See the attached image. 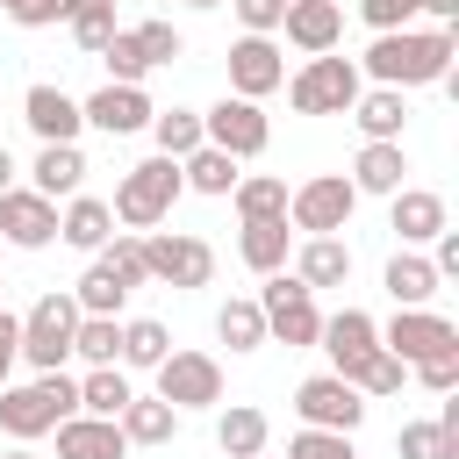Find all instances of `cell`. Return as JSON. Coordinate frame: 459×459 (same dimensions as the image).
Returning a JSON list of instances; mask_svg holds the SVG:
<instances>
[{
  "label": "cell",
  "instance_id": "f5cc1de1",
  "mask_svg": "<svg viewBox=\"0 0 459 459\" xmlns=\"http://www.w3.org/2000/svg\"><path fill=\"white\" fill-rule=\"evenodd\" d=\"M186 7H222V0H186Z\"/></svg>",
  "mask_w": 459,
  "mask_h": 459
},
{
  "label": "cell",
  "instance_id": "d6986e66",
  "mask_svg": "<svg viewBox=\"0 0 459 459\" xmlns=\"http://www.w3.org/2000/svg\"><path fill=\"white\" fill-rule=\"evenodd\" d=\"M79 115H86V129H100V136H136V129H151V93L143 86H100V93H86L79 100Z\"/></svg>",
  "mask_w": 459,
  "mask_h": 459
},
{
  "label": "cell",
  "instance_id": "74e56055",
  "mask_svg": "<svg viewBox=\"0 0 459 459\" xmlns=\"http://www.w3.org/2000/svg\"><path fill=\"white\" fill-rule=\"evenodd\" d=\"M215 337H222L230 351H258V344H265V316H258V301H222V308H215Z\"/></svg>",
  "mask_w": 459,
  "mask_h": 459
},
{
  "label": "cell",
  "instance_id": "5bb4252c",
  "mask_svg": "<svg viewBox=\"0 0 459 459\" xmlns=\"http://www.w3.org/2000/svg\"><path fill=\"white\" fill-rule=\"evenodd\" d=\"M280 86H287L280 43H273V36H237V43H230V93H237V100H265V93H280Z\"/></svg>",
  "mask_w": 459,
  "mask_h": 459
},
{
  "label": "cell",
  "instance_id": "7bdbcfd3",
  "mask_svg": "<svg viewBox=\"0 0 459 459\" xmlns=\"http://www.w3.org/2000/svg\"><path fill=\"white\" fill-rule=\"evenodd\" d=\"M359 22H366L373 36H387V29H409V22H416V0H359Z\"/></svg>",
  "mask_w": 459,
  "mask_h": 459
},
{
  "label": "cell",
  "instance_id": "b9f144b4",
  "mask_svg": "<svg viewBox=\"0 0 459 459\" xmlns=\"http://www.w3.org/2000/svg\"><path fill=\"white\" fill-rule=\"evenodd\" d=\"M287 459H359L344 430H294L287 437Z\"/></svg>",
  "mask_w": 459,
  "mask_h": 459
},
{
  "label": "cell",
  "instance_id": "f1b7e54d",
  "mask_svg": "<svg viewBox=\"0 0 459 459\" xmlns=\"http://www.w3.org/2000/svg\"><path fill=\"white\" fill-rule=\"evenodd\" d=\"M380 287L394 294V308H430V294H437L445 280L430 273V258H416V251H394V258H387V273H380Z\"/></svg>",
  "mask_w": 459,
  "mask_h": 459
},
{
  "label": "cell",
  "instance_id": "1f68e13d",
  "mask_svg": "<svg viewBox=\"0 0 459 459\" xmlns=\"http://www.w3.org/2000/svg\"><path fill=\"white\" fill-rule=\"evenodd\" d=\"M115 423H122V437H129V445H172L179 409H172V402H158V394H129V409H122Z\"/></svg>",
  "mask_w": 459,
  "mask_h": 459
},
{
  "label": "cell",
  "instance_id": "484cf974",
  "mask_svg": "<svg viewBox=\"0 0 459 459\" xmlns=\"http://www.w3.org/2000/svg\"><path fill=\"white\" fill-rule=\"evenodd\" d=\"M402 172H409V158H402V143H359V158H351V194H402Z\"/></svg>",
  "mask_w": 459,
  "mask_h": 459
},
{
  "label": "cell",
  "instance_id": "836d02e7",
  "mask_svg": "<svg viewBox=\"0 0 459 459\" xmlns=\"http://www.w3.org/2000/svg\"><path fill=\"white\" fill-rule=\"evenodd\" d=\"M179 179H186L194 194H215V201H222V194L237 186V158H230V151H215V143H201V151H186V158H179Z\"/></svg>",
  "mask_w": 459,
  "mask_h": 459
},
{
  "label": "cell",
  "instance_id": "83f0119b",
  "mask_svg": "<svg viewBox=\"0 0 459 459\" xmlns=\"http://www.w3.org/2000/svg\"><path fill=\"white\" fill-rule=\"evenodd\" d=\"M237 258H244L258 280H273V273H287V258H294V230H287V222H244Z\"/></svg>",
  "mask_w": 459,
  "mask_h": 459
},
{
  "label": "cell",
  "instance_id": "11a10c76",
  "mask_svg": "<svg viewBox=\"0 0 459 459\" xmlns=\"http://www.w3.org/2000/svg\"><path fill=\"white\" fill-rule=\"evenodd\" d=\"M0 287H7V280H0Z\"/></svg>",
  "mask_w": 459,
  "mask_h": 459
},
{
  "label": "cell",
  "instance_id": "ee69618b",
  "mask_svg": "<svg viewBox=\"0 0 459 459\" xmlns=\"http://www.w3.org/2000/svg\"><path fill=\"white\" fill-rule=\"evenodd\" d=\"M230 7H237L244 36H273V29H280V14H287V0H230Z\"/></svg>",
  "mask_w": 459,
  "mask_h": 459
},
{
  "label": "cell",
  "instance_id": "3957f363",
  "mask_svg": "<svg viewBox=\"0 0 459 459\" xmlns=\"http://www.w3.org/2000/svg\"><path fill=\"white\" fill-rule=\"evenodd\" d=\"M186 194V179H179V158H143V165H129L122 172V186H115V201H108V215L122 222V230H158L165 215H172V201Z\"/></svg>",
  "mask_w": 459,
  "mask_h": 459
},
{
  "label": "cell",
  "instance_id": "f6af8a7d",
  "mask_svg": "<svg viewBox=\"0 0 459 459\" xmlns=\"http://www.w3.org/2000/svg\"><path fill=\"white\" fill-rule=\"evenodd\" d=\"M409 373H416L430 394H452V387H459V351H437V359H423V366H409Z\"/></svg>",
  "mask_w": 459,
  "mask_h": 459
},
{
  "label": "cell",
  "instance_id": "60d3db41",
  "mask_svg": "<svg viewBox=\"0 0 459 459\" xmlns=\"http://www.w3.org/2000/svg\"><path fill=\"white\" fill-rule=\"evenodd\" d=\"M402 380H409V366H402V359H394V351H373V359H366V366H359V380H351V387H359V394H373V402H380V394H402Z\"/></svg>",
  "mask_w": 459,
  "mask_h": 459
},
{
  "label": "cell",
  "instance_id": "ab89813d",
  "mask_svg": "<svg viewBox=\"0 0 459 459\" xmlns=\"http://www.w3.org/2000/svg\"><path fill=\"white\" fill-rule=\"evenodd\" d=\"M394 452H402V459H459V437H452L445 423H402Z\"/></svg>",
  "mask_w": 459,
  "mask_h": 459
},
{
  "label": "cell",
  "instance_id": "d6a6232c",
  "mask_svg": "<svg viewBox=\"0 0 459 459\" xmlns=\"http://www.w3.org/2000/svg\"><path fill=\"white\" fill-rule=\"evenodd\" d=\"M129 394H136V387H129L122 366H86V380H79V416H108V423H115V416L129 409Z\"/></svg>",
  "mask_w": 459,
  "mask_h": 459
},
{
  "label": "cell",
  "instance_id": "4dcf8cb0",
  "mask_svg": "<svg viewBox=\"0 0 459 459\" xmlns=\"http://www.w3.org/2000/svg\"><path fill=\"white\" fill-rule=\"evenodd\" d=\"M230 201L244 222H287V179H273V172H237Z\"/></svg>",
  "mask_w": 459,
  "mask_h": 459
},
{
  "label": "cell",
  "instance_id": "30bf717a",
  "mask_svg": "<svg viewBox=\"0 0 459 459\" xmlns=\"http://www.w3.org/2000/svg\"><path fill=\"white\" fill-rule=\"evenodd\" d=\"M294 416H301V430H344L351 437L366 423V394L351 380H337V373H308L294 387Z\"/></svg>",
  "mask_w": 459,
  "mask_h": 459
},
{
  "label": "cell",
  "instance_id": "6da1fadb",
  "mask_svg": "<svg viewBox=\"0 0 459 459\" xmlns=\"http://www.w3.org/2000/svg\"><path fill=\"white\" fill-rule=\"evenodd\" d=\"M452 57H459V36H452V29H387V36L366 43L359 79L409 93V86H437V79H452Z\"/></svg>",
  "mask_w": 459,
  "mask_h": 459
},
{
  "label": "cell",
  "instance_id": "4316f807",
  "mask_svg": "<svg viewBox=\"0 0 459 459\" xmlns=\"http://www.w3.org/2000/svg\"><path fill=\"white\" fill-rule=\"evenodd\" d=\"M57 237H65L72 251H100V244L115 237V215H108V201H93V194H72V201L57 208Z\"/></svg>",
  "mask_w": 459,
  "mask_h": 459
},
{
  "label": "cell",
  "instance_id": "4fadbf2b",
  "mask_svg": "<svg viewBox=\"0 0 459 459\" xmlns=\"http://www.w3.org/2000/svg\"><path fill=\"white\" fill-rule=\"evenodd\" d=\"M380 351H394L402 366H423L437 351H459V323L437 308H394V323L380 330Z\"/></svg>",
  "mask_w": 459,
  "mask_h": 459
},
{
  "label": "cell",
  "instance_id": "d4e9b609",
  "mask_svg": "<svg viewBox=\"0 0 459 459\" xmlns=\"http://www.w3.org/2000/svg\"><path fill=\"white\" fill-rule=\"evenodd\" d=\"M79 179H86V151H79V143H43L36 165H29V186H36L43 201H72Z\"/></svg>",
  "mask_w": 459,
  "mask_h": 459
},
{
  "label": "cell",
  "instance_id": "9a60e30c",
  "mask_svg": "<svg viewBox=\"0 0 459 459\" xmlns=\"http://www.w3.org/2000/svg\"><path fill=\"white\" fill-rule=\"evenodd\" d=\"M316 344L330 351V373L337 380H359V366L380 351V323L366 308H337V316H323V337Z\"/></svg>",
  "mask_w": 459,
  "mask_h": 459
},
{
  "label": "cell",
  "instance_id": "e0dca14e",
  "mask_svg": "<svg viewBox=\"0 0 459 459\" xmlns=\"http://www.w3.org/2000/svg\"><path fill=\"white\" fill-rule=\"evenodd\" d=\"M50 237H57V201H43L36 186H7V194H0V244L43 251Z\"/></svg>",
  "mask_w": 459,
  "mask_h": 459
},
{
  "label": "cell",
  "instance_id": "d590c367",
  "mask_svg": "<svg viewBox=\"0 0 459 459\" xmlns=\"http://www.w3.org/2000/svg\"><path fill=\"white\" fill-rule=\"evenodd\" d=\"M165 351H172L165 323H151V316H129V323H122V366H129V373H158Z\"/></svg>",
  "mask_w": 459,
  "mask_h": 459
},
{
  "label": "cell",
  "instance_id": "f35d334b",
  "mask_svg": "<svg viewBox=\"0 0 459 459\" xmlns=\"http://www.w3.org/2000/svg\"><path fill=\"white\" fill-rule=\"evenodd\" d=\"M115 29H122V22H115V0H79V7H72V43H79L86 57H100Z\"/></svg>",
  "mask_w": 459,
  "mask_h": 459
},
{
  "label": "cell",
  "instance_id": "8d00e7d4",
  "mask_svg": "<svg viewBox=\"0 0 459 459\" xmlns=\"http://www.w3.org/2000/svg\"><path fill=\"white\" fill-rule=\"evenodd\" d=\"M151 136H158V158H186V151L208 143L194 108H158V115H151Z\"/></svg>",
  "mask_w": 459,
  "mask_h": 459
},
{
  "label": "cell",
  "instance_id": "c3c4849f",
  "mask_svg": "<svg viewBox=\"0 0 459 459\" xmlns=\"http://www.w3.org/2000/svg\"><path fill=\"white\" fill-rule=\"evenodd\" d=\"M430 273H437V280H459V230H445V237H437V258H430Z\"/></svg>",
  "mask_w": 459,
  "mask_h": 459
},
{
  "label": "cell",
  "instance_id": "9c48e42d",
  "mask_svg": "<svg viewBox=\"0 0 459 459\" xmlns=\"http://www.w3.org/2000/svg\"><path fill=\"white\" fill-rule=\"evenodd\" d=\"M351 208H359V194H351L344 172H316V179H301V186L287 194V222H294L301 237H337V230L351 222Z\"/></svg>",
  "mask_w": 459,
  "mask_h": 459
},
{
  "label": "cell",
  "instance_id": "8fae6325",
  "mask_svg": "<svg viewBox=\"0 0 459 459\" xmlns=\"http://www.w3.org/2000/svg\"><path fill=\"white\" fill-rule=\"evenodd\" d=\"M158 402H172L179 416H186V409H215V402H222V366H215V351H165V359H158Z\"/></svg>",
  "mask_w": 459,
  "mask_h": 459
},
{
  "label": "cell",
  "instance_id": "7402d4cb",
  "mask_svg": "<svg viewBox=\"0 0 459 459\" xmlns=\"http://www.w3.org/2000/svg\"><path fill=\"white\" fill-rule=\"evenodd\" d=\"M294 280H301L308 294L344 287V280H351V244H344V237H301V251H294Z\"/></svg>",
  "mask_w": 459,
  "mask_h": 459
},
{
  "label": "cell",
  "instance_id": "ffe728a7",
  "mask_svg": "<svg viewBox=\"0 0 459 459\" xmlns=\"http://www.w3.org/2000/svg\"><path fill=\"white\" fill-rule=\"evenodd\" d=\"M22 122L36 129V143H79V129H86L79 100H72L65 86H50V79H36V86L22 93Z\"/></svg>",
  "mask_w": 459,
  "mask_h": 459
},
{
  "label": "cell",
  "instance_id": "f907efd6",
  "mask_svg": "<svg viewBox=\"0 0 459 459\" xmlns=\"http://www.w3.org/2000/svg\"><path fill=\"white\" fill-rule=\"evenodd\" d=\"M14 186V158H7V143H0V194Z\"/></svg>",
  "mask_w": 459,
  "mask_h": 459
},
{
  "label": "cell",
  "instance_id": "ac0fdd59",
  "mask_svg": "<svg viewBox=\"0 0 459 459\" xmlns=\"http://www.w3.org/2000/svg\"><path fill=\"white\" fill-rule=\"evenodd\" d=\"M280 29H287V43L301 57H330L344 43V0H287Z\"/></svg>",
  "mask_w": 459,
  "mask_h": 459
},
{
  "label": "cell",
  "instance_id": "f546056e",
  "mask_svg": "<svg viewBox=\"0 0 459 459\" xmlns=\"http://www.w3.org/2000/svg\"><path fill=\"white\" fill-rule=\"evenodd\" d=\"M265 437H273V423H265V409H251V402H230V409L215 416V445H222L230 459H258Z\"/></svg>",
  "mask_w": 459,
  "mask_h": 459
},
{
  "label": "cell",
  "instance_id": "681fc988",
  "mask_svg": "<svg viewBox=\"0 0 459 459\" xmlns=\"http://www.w3.org/2000/svg\"><path fill=\"white\" fill-rule=\"evenodd\" d=\"M416 14H430L437 29H459V0H416Z\"/></svg>",
  "mask_w": 459,
  "mask_h": 459
},
{
  "label": "cell",
  "instance_id": "9f6ffc18",
  "mask_svg": "<svg viewBox=\"0 0 459 459\" xmlns=\"http://www.w3.org/2000/svg\"><path fill=\"white\" fill-rule=\"evenodd\" d=\"M258 459H265V452H258Z\"/></svg>",
  "mask_w": 459,
  "mask_h": 459
},
{
  "label": "cell",
  "instance_id": "db71d44e",
  "mask_svg": "<svg viewBox=\"0 0 459 459\" xmlns=\"http://www.w3.org/2000/svg\"><path fill=\"white\" fill-rule=\"evenodd\" d=\"M0 7H7V14H14V7H22V0H0Z\"/></svg>",
  "mask_w": 459,
  "mask_h": 459
},
{
  "label": "cell",
  "instance_id": "44dd1931",
  "mask_svg": "<svg viewBox=\"0 0 459 459\" xmlns=\"http://www.w3.org/2000/svg\"><path fill=\"white\" fill-rule=\"evenodd\" d=\"M136 294V280L108 258V251H93V265L79 273V287H72V301H79V316H122V301Z\"/></svg>",
  "mask_w": 459,
  "mask_h": 459
},
{
  "label": "cell",
  "instance_id": "7dc6e473",
  "mask_svg": "<svg viewBox=\"0 0 459 459\" xmlns=\"http://www.w3.org/2000/svg\"><path fill=\"white\" fill-rule=\"evenodd\" d=\"M14 359H22V316H7V308H0V387H7Z\"/></svg>",
  "mask_w": 459,
  "mask_h": 459
},
{
  "label": "cell",
  "instance_id": "cb8c5ba5",
  "mask_svg": "<svg viewBox=\"0 0 459 459\" xmlns=\"http://www.w3.org/2000/svg\"><path fill=\"white\" fill-rule=\"evenodd\" d=\"M351 122H359V136H366V143H402L409 93H394V86H366V93L351 100Z\"/></svg>",
  "mask_w": 459,
  "mask_h": 459
},
{
  "label": "cell",
  "instance_id": "e575fe53",
  "mask_svg": "<svg viewBox=\"0 0 459 459\" xmlns=\"http://www.w3.org/2000/svg\"><path fill=\"white\" fill-rule=\"evenodd\" d=\"M72 359H86V366H122V316H79Z\"/></svg>",
  "mask_w": 459,
  "mask_h": 459
},
{
  "label": "cell",
  "instance_id": "7a4b0ae2",
  "mask_svg": "<svg viewBox=\"0 0 459 459\" xmlns=\"http://www.w3.org/2000/svg\"><path fill=\"white\" fill-rule=\"evenodd\" d=\"M65 416H79V380H72V373H36V380H22V387H0V430H7L14 445L50 437Z\"/></svg>",
  "mask_w": 459,
  "mask_h": 459
},
{
  "label": "cell",
  "instance_id": "277c9868",
  "mask_svg": "<svg viewBox=\"0 0 459 459\" xmlns=\"http://www.w3.org/2000/svg\"><path fill=\"white\" fill-rule=\"evenodd\" d=\"M186 50V36L172 29V22H136V29H115L108 36V79L115 86H143V72H158V65H172Z\"/></svg>",
  "mask_w": 459,
  "mask_h": 459
},
{
  "label": "cell",
  "instance_id": "603a6c76",
  "mask_svg": "<svg viewBox=\"0 0 459 459\" xmlns=\"http://www.w3.org/2000/svg\"><path fill=\"white\" fill-rule=\"evenodd\" d=\"M122 452H129V437L108 416H65L57 423V459H122Z\"/></svg>",
  "mask_w": 459,
  "mask_h": 459
},
{
  "label": "cell",
  "instance_id": "8992f818",
  "mask_svg": "<svg viewBox=\"0 0 459 459\" xmlns=\"http://www.w3.org/2000/svg\"><path fill=\"white\" fill-rule=\"evenodd\" d=\"M143 273L158 287H208L215 280V244L194 230H143Z\"/></svg>",
  "mask_w": 459,
  "mask_h": 459
},
{
  "label": "cell",
  "instance_id": "816d5d0a",
  "mask_svg": "<svg viewBox=\"0 0 459 459\" xmlns=\"http://www.w3.org/2000/svg\"><path fill=\"white\" fill-rule=\"evenodd\" d=\"M0 459H36V452H29V445H14V452H0Z\"/></svg>",
  "mask_w": 459,
  "mask_h": 459
},
{
  "label": "cell",
  "instance_id": "2e32d148",
  "mask_svg": "<svg viewBox=\"0 0 459 459\" xmlns=\"http://www.w3.org/2000/svg\"><path fill=\"white\" fill-rule=\"evenodd\" d=\"M387 230L402 237V251H416V244H437L452 230V208L430 186H402V194H387Z\"/></svg>",
  "mask_w": 459,
  "mask_h": 459
},
{
  "label": "cell",
  "instance_id": "ba28073f",
  "mask_svg": "<svg viewBox=\"0 0 459 459\" xmlns=\"http://www.w3.org/2000/svg\"><path fill=\"white\" fill-rule=\"evenodd\" d=\"M72 330H79V301H72V294H43V301L22 316V359H29L36 373H65Z\"/></svg>",
  "mask_w": 459,
  "mask_h": 459
},
{
  "label": "cell",
  "instance_id": "5b68a950",
  "mask_svg": "<svg viewBox=\"0 0 459 459\" xmlns=\"http://www.w3.org/2000/svg\"><path fill=\"white\" fill-rule=\"evenodd\" d=\"M359 93H366V79H359L351 57H308V65L287 79V108H294V115H351Z\"/></svg>",
  "mask_w": 459,
  "mask_h": 459
},
{
  "label": "cell",
  "instance_id": "52a82bcc",
  "mask_svg": "<svg viewBox=\"0 0 459 459\" xmlns=\"http://www.w3.org/2000/svg\"><path fill=\"white\" fill-rule=\"evenodd\" d=\"M258 316H265V337H280L287 351H308V344L323 337V308H316V294H308L294 273H273V280L258 287Z\"/></svg>",
  "mask_w": 459,
  "mask_h": 459
},
{
  "label": "cell",
  "instance_id": "7c38bea8",
  "mask_svg": "<svg viewBox=\"0 0 459 459\" xmlns=\"http://www.w3.org/2000/svg\"><path fill=\"white\" fill-rule=\"evenodd\" d=\"M201 136L244 165V158H258V151L273 143V122H265V108H258V100H237V93H222V100L201 115Z\"/></svg>",
  "mask_w": 459,
  "mask_h": 459
},
{
  "label": "cell",
  "instance_id": "bcb514c9",
  "mask_svg": "<svg viewBox=\"0 0 459 459\" xmlns=\"http://www.w3.org/2000/svg\"><path fill=\"white\" fill-rule=\"evenodd\" d=\"M72 7H79V0H22L14 22H22V29H50V22H72Z\"/></svg>",
  "mask_w": 459,
  "mask_h": 459
}]
</instances>
